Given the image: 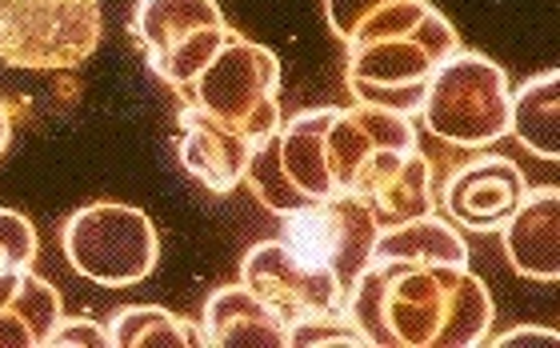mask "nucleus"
Returning <instances> with one entry per match:
<instances>
[{
  "instance_id": "f257e3e1",
  "label": "nucleus",
  "mask_w": 560,
  "mask_h": 348,
  "mask_svg": "<svg viewBox=\"0 0 560 348\" xmlns=\"http://www.w3.org/2000/svg\"><path fill=\"white\" fill-rule=\"evenodd\" d=\"M345 316L373 348H477L489 340V285L468 265L369 260Z\"/></svg>"
},
{
  "instance_id": "f03ea898",
  "label": "nucleus",
  "mask_w": 560,
  "mask_h": 348,
  "mask_svg": "<svg viewBox=\"0 0 560 348\" xmlns=\"http://www.w3.org/2000/svg\"><path fill=\"white\" fill-rule=\"evenodd\" d=\"M460 48V33L441 9H429L412 28L349 48L345 84L361 105L417 116L432 72Z\"/></svg>"
},
{
  "instance_id": "7ed1b4c3",
  "label": "nucleus",
  "mask_w": 560,
  "mask_h": 348,
  "mask_svg": "<svg viewBox=\"0 0 560 348\" xmlns=\"http://www.w3.org/2000/svg\"><path fill=\"white\" fill-rule=\"evenodd\" d=\"M509 77L497 60L456 48L441 69L432 72L420 120L432 137L448 140L456 149H485L509 137Z\"/></svg>"
},
{
  "instance_id": "20e7f679",
  "label": "nucleus",
  "mask_w": 560,
  "mask_h": 348,
  "mask_svg": "<svg viewBox=\"0 0 560 348\" xmlns=\"http://www.w3.org/2000/svg\"><path fill=\"white\" fill-rule=\"evenodd\" d=\"M101 40V0H0V65L9 69H81Z\"/></svg>"
},
{
  "instance_id": "39448f33",
  "label": "nucleus",
  "mask_w": 560,
  "mask_h": 348,
  "mask_svg": "<svg viewBox=\"0 0 560 348\" xmlns=\"http://www.w3.org/2000/svg\"><path fill=\"white\" fill-rule=\"evenodd\" d=\"M60 248L72 272L101 289H132L149 280L161 260V236L149 212L117 200H96L72 212L60 224Z\"/></svg>"
},
{
  "instance_id": "423d86ee",
  "label": "nucleus",
  "mask_w": 560,
  "mask_h": 348,
  "mask_svg": "<svg viewBox=\"0 0 560 348\" xmlns=\"http://www.w3.org/2000/svg\"><path fill=\"white\" fill-rule=\"evenodd\" d=\"M188 105L245 140L280 125V60L272 48L233 36L188 84Z\"/></svg>"
},
{
  "instance_id": "0eeeda50",
  "label": "nucleus",
  "mask_w": 560,
  "mask_h": 348,
  "mask_svg": "<svg viewBox=\"0 0 560 348\" xmlns=\"http://www.w3.org/2000/svg\"><path fill=\"white\" fill-rule=\"evenodd\" d=\"M328 120H332V108H304V113L280 120L269 137L253 140L245 185L269 212L284 217L313 200L337 197L325 156Z\"/></svg>"
},
{
  "instance_id": "6e6552de",
  "label": "nucleus",
  "mask_w": 560,
  "mask_h": 348,
  "mask_svg": "<svg viewBox=\"0 0 560 348\" xmlns=\"http://www.w3.org/2000/svg\"><path fill=\"white\" fill-rule=\"evenodd\" d=\"M132 33L149 69L173 89H188L236 36L217 0H140L132 12Z\"/></svg>"
},
{
  "instance_id": "1a4fd4ad",
  "label": "nucleus",
  "mask_w": 560,
  "mask_h": 348,
  "mask_svg": "<svg viewBox=\"0 0 560 348\" xmlns=\"http://www.w3.org/2000/svg\"><path fill=\"white\" fill-rule=\"evenodd\" d=\"M376 221L361 197L337 193V197L313 200L296 212L280 217L277 241L289 248L296 260L308 268H320L349 292L352 280L361 277L369 260H373L376 244Z\"/></svg>"
},
{
  "instance_id": "9d476101",
  "label": "nucleus",
  "mask_w": 560,
  "mask_h": 348,
  "mask_svg": "<svg viewBox=\"0 0 560 348\" xmlns=\"http://www.w3.org/2000/svg\"><path fill=\"white\" fill-rule=\"evenodd\" d=\"M409 149H417V120L361 101H352L349 108H332V120L325 128L328 176L332 188L349 197H361L373 173H381L393 156Z\"/></svg>"
},
{
  "instance_id": "9b49d317",
  "label": "nucleus",
  "mask_w": 560,
  "mask_h": 348,
  "mask_svg": "<svg viewBox=\"0 0 560 348\" xmlns=\"http://www.w3.org/2000/svg\"><path fill=\"white\" fill-rule=\"evenodd\" d=\"M241 285H248L269 309H277L284 325L304 316L345 313V301H349V292L328 272L296 260L280 241H260L248 248L241 260Z\"/></svg>"
},
{
  "instance_id": "f8f14e48",
  "label": "nucleus",
  "mask_w": 560,
  "mask_h": 348,
  "mask_svg": "<svg viewBox=\"0 0 560 348\" xmlns=\"http://www.w3.org/2000/svg\"><path fill=\"white\" fill-rule=\"evenodd\" d=\"M528 181L521 164L501 152H480L465 161L441 188V209L456 229L468 232H501L504 221L525 200Z\"/></svg>"
},
{
  "instance_id": "ddd939ff",
  "label": "nucleus",
  "mask_w": 560,
  "mask_h": 348,
  "mask_svg": "<svg viewBox=\"0 0 560 348\" xmlns=\"http://www.w3.org/2000/svg\"><path fill=\"white\" fill-rule=\"evenodd\" d=\"M504 256L516 277L560 280V188H528L516 212L504 221Z\"/></svg>"
},
{
  "instance_id": "4468645a",
  "label": "nucleus",
  "mask_w": 560,
  "mask_h": 348,
  "mask_svg": "<svg viewBox=\"0 0 560 348\" xmlns=\"http://www.w3.org/2000/svg\"><path fill=\"white\" fill-rule=\"evenodd\" d=\"M180 144H176V156H180V169H185L192 181H197L205 193L212 197H229L245 185V164L253 140L236 137L224 125L209 120L205 113L188 105L180 113Z\"/></svg>"
},
{
  "instance_id": "2eb2a0df",
  "label": "nucleus",
  "mask_w": 560,
  "mask_h": 348,
  "mask_svg": "<svg viewBox=\"0 0 560 348\" xmlns=\"http://www.w3.org/2000/svg\"><path fill=\"white\" fill-rule=\"evenodd\" d=\"M200 337L209 348H284L289 325L248 285H224L205 301Z\"/></svg>"
},
{
  "instance_id": "dca6fc26",
  "label": "nucleus",
  "mask_w": 560,
  "mask_h": 348,
  "mask_svg": "<svg viewBox=\"0 0 560 348\" xmlns=\"http://www.w3.org/2000/svg\"><path fill=\"white\" fill-rule=\"evenodd\" d=\"M60 292L33 268L0 272V348H48L57 333Z\"/></svg>"
},
{
  "instance_id": "f3484780",
  "label": "nucleus",
  "mask_w": 560,
  "mask_h": 348,
  "mask_svg": "<svg viewBox=\"0 0 560 348\" xmlns=\"http://www.w3.org/2000/svg\"><path fill=\"white\" fill-rule=\"evenodd\" d=\"M361 200L373 212L376 229H393V224H405L412 217H424V212L436 209V197H432V164L420 152V144L393 156L381 173H373V181L361 188Z\"/></svg>"
},
{
  "instance_id": "a211bd4d",
  "label": "nucleus",
  "mask_w": 560,
  "mask_h": 348,
  "mask_svg": "<svg viewBox=\"0 0 560 348\" xmlns=\"http://www.w3.org/2000/svg\"><path fill=\"white\" fill-rule=\"evenodd\" d=\"M509 132L540 161H560V72H537L509 96Z\"/></svg>"
},
{
  "instance_id": "6ab92c4d",
  "label": "nucleus",
  "mask_w": 560,
  "mask_h": 348,
  "mask_svg": "<svg viewBox=\"0 0 560 348\" xmlns=\"http://www.w3.org/2000/svg\"><path fill=\"white\" fill-rule=\"evenodd\" d=\"M373 260H436V265H468V241L448 217L424 212L405 224L376 232Z\"/></svg>"
},
{
  "instance_id": "aec40b11",
  "label": "nucleus",
  "mask_w": 560,
  "mask_h": 348,
  "mask_svg": "<svg viewBox=\"0 0 560 348\" xmlns=\"http://www.w3.org/2000/svg\"><path fill=\"white\" fill-rule=\"evenodd\" d=\"M429 9V0H325V21L332 36L352 48L405 33Z\"/></svg>"
},
{
  "instance_id": "412c9836",
  "label": "nucleus",
  "mask_w": 560,
  "mask_h": 348,
  "mask_svg": "<svg viewBox=\"0 0 560 348\" xmlns=\"http://www.w3.org/2000/svg\"><path fill=\"white\" fill-rule=\"evenodd\" d=\"M113 348H200V325L161 304H129L108 316Z\"/></svg>"
},
{
  "instance_id": "4be33fe9",
  "label": "nucleus",
  "mask_w": 560,
  "mask_h": 348,
  "mask_svg": "<svg viewBox=\"0 0 560 348\" xmlns=\"http://www.w3.org/2000/svg\"><path fill=\"white\" fill-rule=\"evenodd\" d=\"M36 253H40V236L33 221L16 209H0V272L33 268Z\"/></svg>"
},
{
  "instance_id": "5701e85b",
  "label": "nucleus",
  "mask_w": 560,
  "mask_h": 348,
  "mask_svg": "<svg viewBox=\"0 0 560 348\" xmlns=\"http://www.w3.org/2000/svg\"><path fill=\"white\" fill-rule=\"evenodd\" d=\"M289 345L292 348H313V345H361V348H369V340H364V333L352 325L345 313H328V316H304V321H292Z\"/></svg>"
},
{
  "instance_id": "b1692460",
  "label": "nucleus",
  "mask_w": 560,
  "mask_h": 348,
  "mask_svg": "<svg viewBox=\"0 0 560 348\" xmlns=\"http://www.w3.org/2000/svg\"><path fill=\"white\" fill-rule=\"evenodd\" d=\"M48 348H113L108 325H96L89 316H60Z\"/></svg>"
},
{
  "instance_id": "393cba45",
  "label": "nucleus",
  "mask_w": 560,
  "mask_h": 348,
  "mask_svg": "<svg viewBox=\"0 0 560 348\" xmlns=\"http://www.w3.org/2000/svg\"><path fill=\"white\" fill-rule=\"evenodd\" d=\"M557 333L552 328H537V325H525V328H513V333H504V337H489L485 345H497V348H513V345H557Z\"/></svg>"
},
{
  "instance_id": "a878e982",
  "label": "nucleus",
  "mask_w": 560,
  "mask_h": 348,
  "mask_svg": "<svg viewBox=\"0 0 560 348\" xmlns=\"http://www.w3.org/2000/svg\"><path fill=\"white\" fill-rule=\"evenodd\" d=\"M9 144H12V108H9V101L0 96V156L9 152Z\"/></svg>"
}]
</instances>
